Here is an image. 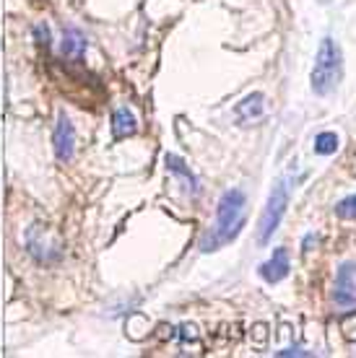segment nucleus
Returning <instances> with one entry per match:
<instances>
[{"mask_svg": "<svg viewBox=\"0 0 356 358\" xmlns=\"http://www.w3.org/2000/svg\"><path fill=\"white\" fill-rule=\"evenodd\" d=\"M317 239H320L317 234H312V236H307V239H304V247H302V250H304V252H310V250H312V244H317Z\"/></svg>", "mask_w": 356, "mask_h": 358, "instance_id": "nucleus-14", "label": "nucleus"}, {"mask_svg": "<svg viewBox=\"0 0 356 358\" xmlns=\"http://www.w3.org/2000/svg\"><path fill=\"white\" fill-rule=\"evenodd\" d=\"M336 215L343 221H356V195L343 197L338 206H336Z\"/></svg>", "mask_w": 356, "mask_h": 358, "instance_id": "nucleus-12", "label": "nucleus"}, {"mask_svg": "<svg viewBox=\"0 0 356 358\" xmlns=\"http://www.w3.org/2000/svg\"><path fill=\"white\" fill-rule=\"evenodd\" d=\"M278 356H310V350H302V348H286V350H278Z\"/></svg>", "mask_w": 356, "mask_h": 358, "instance_id": "nucleus-13", "label": "nucleus"}, {"mask_svg": "<svg viewBox=\"0 0 356 358\" xmlns=\"http://www.w3.org/2000/svg\"><path fill=\"white\" fill-rule=\"evenodd\" d=\"M333 304L351 312L356 309V262H343L336 273V283H333Z\"/></svg>", "mask_w": 356, "mask_h": 358, "instance_id": "nucleus-4", "label": "nucleus"}, {"mask_svg": "<svg viewBox=\"0 0 356 358\" xmlns=\"http://www.w3.org/2000/svg\"><path fill=\"white\" fill-rule=\"evenodd\" d=\"M317 3H322V6H325V3H330V0H317Z\"/></svg>", "mask_w": 356, "mask_h": 358, "instance_id": "nucleus-15", "label": "nucleus"}, {"mask_svg": "<svg viewBox=\"0 0 356 358\" xmlns=\"http://www.w3.org/2000/svg\"><path fill=\"white\" fill-rule=\"evenodd\" d=\"M263 112H266V96L263 94H249V96H245L237 104V117L240 120H258V117H263Z\"/></svg>", "mask_w": 356, "mask_h": 358, "instance_id": "nucleus-9", "label": "nucleus"}, {"mask_svg": "<svg viewBox=\"0 0 356 358\" xmlns=\"http://www.w3.org/2000/svg\"><path fill=\"white\" fill-rule=\"evenodd\" d=\"M53 141H55V156L60 162H71L73 153H76V130H73V122L65 115L57 117Z\"/></svg>", "mask_w": 356, "mask_h": 358, "instance_id": "nucleus-5", "label": "nucleus"}, {"mask_svg": "<svg viewBox=\"0 0 356 358\" xmlns=\"http://www.w3.org/2000/svg\"><path fill=\"white\" fill-rule=\"evenodd\" d=\"M164 164H167V169L170 171H174V174H179V177L185 179L187 185H190V192H198V189H200V185H198V179L193 177V171L187 169L185 164H182V159H177V156H167V159H164Z\"/></svg>", "mask_w": 356, "mask_h": 358, "instance_id": "nucleus-10", "label": "nucleus"}, {"mask_svg": "<svg viewBox=\"0 0 356 358\" xmlns=\"http://www.w3.org/2000/svg\"><path fill=\"white\" fill-rule=\"evenodd\" d=\"M135 130H138V122H135L133 112H130L128 107L115 109V115H112V133H115L117 141H120V138H130V135H135Z\"/></svg>", "mask_w": 356, "mask_h": 358, "instance_id": "nucleus-8", "label": "nucleus"}, {"mask_svg": "<svg viewBox=\"0 0 356 358\" xmlns=\"http://www.w3.org/2000/svg\"><path fill=\"white\" fill-rule=\"evenodd\" d=\"M245 208H247V197L237 187L226 189L219 200V210H216V226L200 239V250L214 252L240 236L245 229Z\"/></svg>", "mask_w": 356, "mask_h": 358, "instance_id": "nucleus-1", "label": "nucleus"}, {"mask_svg": "<svg viewBox=\"0 0 356 358\" xmlns=\"http://www.w3.org/2000/svg\"><path fill=\"white\" fill-rule=\"evenodd\" d=\"M86 52V39L78 29H65L62 31V42H60V55L62 57H71V60H81Z\"/></svg>", "mask_w": 356, "mask_h": 358, "instance_id": "nucleus-7", "label": "nucleus"}, {"mask_svg": "<svg viewBox=\"0 0 356 358\" xmlns=\"http://www.w3.org/2000/svg\"><path fill=\"white\" fill-rule=\"evenodd\" d=\"M286 208H289V185L284 179H278L271 195H268V203L263 208V215H260V224H258V244H268L271 236L278 231V226L284 221Z\"/></svg>", "mask_w": 356, "mask_h": 358, "instance_id": "nucleus-3", "label": "nucleus"}, {"mask_svg": "<svg viewBox=\"0 0 356 358\" xmlns=\"http://www.w3.org/2000/svg\"><path fill=\"white\" fill-rule=\"evenodd\" d=\"M336 151H338V135L336 133L325 130V133H320L315 138V153L317 156H333Z\"/></svg>", "mask_w": 356, "mask_h": 358, "instance_id": "nucleus-11", "label": "nucleus"}, {"mask_svg": "<svg viewBox=\"0 0 356 358\" xmlns=\"http://www.w3.org/2000/svg\"><path fill=\"white\" fill-rule=\"evenodd\" d=\"M289 273H292V262H289L286 247H276V252L271 255V260L260 265V275H263L266 283H281Z\"/></svg>", "mask_w": 356, "mask_h": 358, "instance_id": "nucleus-6", "label": "nucleus"}, {"mask_svg": "<svg viewBox=\"0 0 356 358\" xmlns=\"http://www.w3.org/2000/svg\"><path fill=\"white\" fill-rule=\"evenodd\" d=\"M341 76H343V55H341V47L333 36H325L320 42V50H317V57H315V65H312V91L317 96H328L338 89Z\"/></svg>", "mask_w": 356, "mask_h": 358, "instance_id": "nucleus-2", "label": "nucleus"}]
</instances>
